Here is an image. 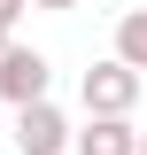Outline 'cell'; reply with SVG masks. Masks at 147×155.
<instances>
[{
	"label": "cell",
	"mask_w": 147,
	"mask_h": 155,
	"mask_svg": "<svg viewBox=\"0 0 147 155\" xmlns=\"http://www.w3.org/2000/svg\"><path fill=\"white\" fill-rule=\"evenodd\" d=\"M16 155H77L70 116H62L54 101H39V109H16Z\"/></svg>",
	"instance_id": "cell-3"
},
{
	"label": "cell",
	"mask_w": 147,
	"mask_h": 155,
	"mask_svg": "<svg viewBox=\"0 0 147 155\" xmlns=\"http://www.w3.org/2000/svg\"><path fill=\"white\" fill-rule=\"evenodd\" d=\"M23 8H31V0H0V31H16V23H23Z\"/></svg>",
	"instance_id": "cell-6"
},
{
	"label": "cell",
	"mask_w": 147,
	"mask_h": 155,
	"mask_svg": "<svg viewBox=\"0 0 147 155\" xmlns=\"http://www.w3.org/2000/svg\"><path fill=\"white\" fill-rule=\"evenodd\" d=\"M8 47H16V39H8V31H0V54H8Z\"/></svg>",
	"instance_id": "cell-8"
},
{
	"label": "cell",
	"mask_w": 147,
	"mask_h": 155,
	"mask_svg": "<svg viewBox=\"0 0 147 155\" xmlns=\"http://www.w3.org/2000/svg\"><path fill=\"white\" fill-rule=\"evenodd\" d=\"M116 62H132L147 78V8H124L116 16Z\"/></svg>",
	"instance_id": "cell-5"
},
{
	"label": "cell",
	"mask_w": 147,
	"mask_h": 155,
	"mask_svg": "<svg viewBox=\"0 0 147 155\" xmlns=\"http://www.w3.org/2000/svg\"><path fill=\"white\" fill-rule=\"evenodd\" d=\"M31 8H47V16H70V8H77V0H31Z\"/></svg>",
	"instance_id": "cell-7"
},
{
	"label": "cell",
	"mask_w": 147,
	"mask_h": 155,
	"mask_svg": "<svg viewBox=\"0 0 147 155\" xmlns=\"http://www.w3.org/2000/svg\"><path fill=\"white\" fill-rule=\"evenodd\" d=\"M47 85H54V62L39 54V47H8L0 54V101L8 109H39Z\"/></svg>",
	"instance_id": "cell-2"
},
{
	"label": "cell",
	"mask_w": 147,
	"mask_h": 155,
	"mask_svg": "<svg viewBox=\"0 0 147 155\" xmlns=\"http://www.w3.org/2000/svg\"><path fill=\"white\" fill-rule=\"evenodd\" d=\"M139 155H147V132H139Z\"/></svg>",
	"instance_id": "cell-9"
},
{
	"label": "cell",
	"mask_w": 147,
	"mask_h": 155,
	"mask_svg": "<svg viewBox=\"0 0 147 155\" xmlns=\"http://www.w3.org/2000/svg\"><path fill=\"white\" fill-rule=\"evenodd\" d=\"M139 85H147V78L109 54V62H93V70L77 78V101H85V116H132V109H139Z\"/></svg>",
	"instance_id": "cell-1"
},
{
	"label": "cell",
	"mask_w": 147,
	"mask_h": 155,
	"mask_svg": "<svg viewBox=\"0 0 147 155\" xmlns=\"http://www.w3.org/2000/svg\"><path fill=\"white\" fill-rule=\"evenodd\" d=\"M77 155H139V124L132 116H85Z\"/></svg>",
	"instance_id": "cell-4"
}]
</instances>
